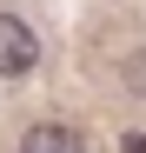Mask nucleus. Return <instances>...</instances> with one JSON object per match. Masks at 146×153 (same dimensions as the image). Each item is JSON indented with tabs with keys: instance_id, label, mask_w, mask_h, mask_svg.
<instances>
[{
	"instance_id": "1",
	"label": "nucleus",
	"mask_w": 146,
	"mask_h": 153,
	"mask_svg": "<svg viewBox=\"0 0 146 153\" xmlns=\"http://www.w3.org/2000/svg\"><path fill=\"white\" fill-rule=\"evenodd\" d=\"M33 60H40V33L20 13H0V73L20 80V73H33Z\"/></svg>"
},
{
	"instance_id": "2",
	"label": "nucleus",
	"mask_w": 146,
	"mask_h": 153,
	"mask_svg": "<svg viewBox=\"0 0 146 153\" xmlns=\"http://www.w3.org/2000/svg\"><path fill=\"white\" fill-rule=\"evenodd\" d=\"M20 153H86V140L73 133V126H60V120H46V126H33V133L20 140Z\"/></svg>"
},
{
	"instance_id": "3",
	"label": "nucleus",
	"mask_w": 146,
	"mask_h": 153,
	"mask_svg": "<svg viewBox=\"0 0 146 153\" xmlns=\"http://www.w3.org/2000/svg\"><path fill=\"white\" fill-rule=\"evenodd\" d=\"M126 93H146V53H126Z\"/></svg>"
},
{
	"instance_id": "4",
	"label": "nucleus",
	"mask_w": 146,
	"mask_h": 153,
	"mask_svg": "<svg viewBox=\"0 0 146 153\" xmlns=\"http://www.w3.org/2000/svg\"><path fill=\"white\" fill-rule=\"evenodd\" d=\"M126 153H146V133H126Z\"/></svg>"
}]
</instances>
